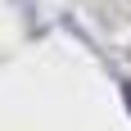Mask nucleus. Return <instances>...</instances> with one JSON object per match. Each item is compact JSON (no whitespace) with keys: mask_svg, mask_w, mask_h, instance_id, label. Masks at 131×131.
I'll use <instances>...</instances> for the list:
<instances>
[{"mask_svg":"<svg viewBox=\"0 0 131 131\" xmlns=\"http://www.w3.org/2000/svg\"><path fill=\"white\" fill-rule=\"evenodd\" d=\"M122 95H127V108H131V86H127V91H122Z\"/></svg>","mask_w":131,"mask_h":131,"instance_id":"f257e3e1","label":"nucleus"}]
</instances>
